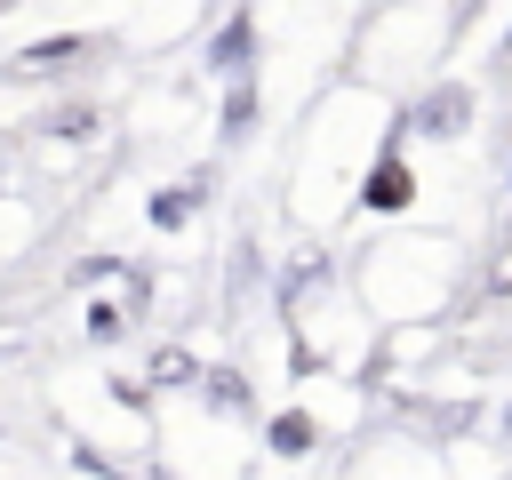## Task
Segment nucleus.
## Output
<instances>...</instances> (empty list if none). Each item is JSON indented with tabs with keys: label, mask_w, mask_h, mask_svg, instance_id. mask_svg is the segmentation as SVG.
I'll return each instance as SVG.
<instances>
[{
	"label": "nucleus",
	"mask_w": 512,
	"mask_h": 480,
	"mask_svg": "<svg viewBox=\"0 0 512 480\" xmlns=\"http://www.w3.org/2000/svg\"><path fill=\"white\" fill-rule=\"evenodd\" d=\"M272 448L280 456H304L312 448V416H272Z\"/></svg>",
	"instance_id": "obj_4"
},
{
	"label": "nucleus",
	"mask_w": 512,
	"mask_h": 480,
	"mask_svg": "<svg viewBox=\"0 0 512 480\" xmlns=\"http://www.w3.org/2000/svg\"><path fill=\"white\" fill-rule=\"evenodd\" d=\"M192 208H200V184H192V192H160V200H152V216H160V224H184Z\"/></svg>",
	"instance_id": "obj_6"
},
{
	"label": "nucleus",
	"mask_w": 512,
	"mask_h": 480,
	"mask_svg": "<svg viewBox=\"0 0 512 480\" xmlns=\"http://www.w3.org/2000/svg\"><path fill=\"white\" fill-rule=\"evenodd\" d=\"M216 72H232V80H240V72H248V16H240V24H224V32H216Z\"/></svg>",
	"instance_id": "obj_3"
},
{
	"label": "nucleus",
	"mask_w": 512,
	"mask_h": 480,
	"mask_svg": "<svg viewBox=\"0 0 512 480\" xmlns=\"http://www.w3.org/2000/svg\"><path fill=\"white\" fill-rule=\"evenodd\" d=\"M504 424H512V416H504Z\"/></svg>",
	"instance_id": "obj_7"
},
{
	"label": "nucleus",
	"mask_w": 512,
	"mask_h": 480,
	"mask_svg": "<svg viewBox=\"0 0 512 480\" xmlns=\"http://www.w3.org/2000/svg\"><path fill=\"white\" fill-rule=\"evenodd\" d=\"M360 200H368V208H408V200H416V176H408V160H400V152H384V160L368 168Z\"/></svg>",
	"instance_id": "obj_2"
},
{
	"label": "nucleus",
	"mask_w": 512,
	"mask_h": 480,
	"mask_svg": "<svg viewBox=\"0 0 512 480\" xmlns=\"http://www.w3.org/2000/svg\"><path fill=\"white\" fill-rule=\"evenodd\" d=\"M408 128H424V136H464L472 128V88H432V96H416V112H408Z\"/></svg>",
	"instance_id": "obj_1"
},
{
	"label": "nucleus",
	"mask_w": 512,
	"mask_h": 480,
	"mask_svg": "<svg viewBox=\"0 0 512 480\" xmlns=\"http://www.w3.org/2000/svg\"><path fill=\"white\" fill-rule=\"evenodd\" d=\"M80 56V40H40L32 56H24V72H56V64H72Z\"/></svg>",
	"instance_id": "obj_5"
}]
</instances>
